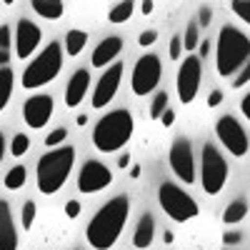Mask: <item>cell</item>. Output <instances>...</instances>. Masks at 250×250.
I'll use <instances>...</instances> for the list:
<instances>
[{"label":"cell","instance_id":"6da1fadb","mask_svg":"<svg viewBox=\"0 0 250 250\" xmlns=\"http://www.w3.org/2000/svg\"><path fill=\"white\" fill-rule=\"evenodd\" d=\"M130 215V200L125 195H115L110 198L100 210L93 215V220L88 223V230H85V238L88 243L95 248V250H110L123 228H125V220Z\"/></svg>","mask_w":250,"mask_h":250},{"label":"cell","instance_id":"7a4b0ae2","mask_svg":"<svg viewBox=\"0 0 250 250\" xmlns=\"http://www.w3.org/2000/svg\"><path fill=\"white\" fill-rule=\"evenodd\" d=\"M75 163V148L62 145L38 160V190L43 195H55L65 185Z\"/></svg>","mask_w":250,"mask_h":250},{"label":"cell","instance_id":"3957f363","mask_svg":"<svg viewBox=\"0 0 250 250\" xmlns=\"http://www.w3.org/2000/svg\"><path fill=\"white\" fill-rule=\"evenodd\" d=\"M135 123L128 110H113L105 118H100L95 130H93V145L100 153H115L125 143L133 138Z\"/></svg>","mask_w":250,"mask_h":250},{"label":"cell","instance_id":"277c9868","mask_svg":"<svg viewBox=\"0 0 250 250\" xmlns=\"http://www.w3.org/2000/svg\"><path fill=\"white\" fill-rule=\"evenodd\" d=\"M250 40L233 25H225L218 35V75L230 78L248 65Z\"/></svg>","mask_w":250,"mask_h":250},{"label":"cell","instance_id":"5b68a950","mask_svg":"<svg viewBox=\"0 0 250 250\" xmlns=\"http://www.w3.org/2000/svg\"><path fill=\"white\" fill-rule=\"evenodd\" d=\"M60 65H62V48H60V43L53 40V43H48L45 50L25 68V73H23V88L35 90V88L48 85V83L60 73Z\"/></svg>","mask_w":250,"mask_h":250},{"label":"cell","instance_id":"8992f818","mask_svg":"<svg viewBox=\"0 0 250 250\" xmlns=\"http://www.w3.org/2000/svg\"><path fill=\"white\" fill-rule=\"evenodd\" d=\"M158 200H160V208L165 210V215H170L175 223L193 220L200 213V208L193 200V195H188L183 188H178L173 183H163L158 188Z\"/></svg>","mask_w":250,"mask_h":250},{"label":"cell","instance_id":"52a82bcc","mask_svg":"<svg viewBox=\"0 0 250 250\" xmlns=\"http://www.w3.org/2000/svg\"><path fill=\"white\" fill-rule=\"evenodd\" d=\"M228 180V163L220 155L215 145L205 143L203 145V165H200V183L208 195H218Z\"/></svg>","mask_w":250,"mask_h":250},{"label":"cell","instance_id":"ba28073f","mask_svg":"<svg viewBox=\"0 0 250 250\" xmlns=\"http://www.w3.org/2000/svg\"><path fill=\"white\" fill-rule=\"evenodd\" d=\"M160 75H163V65H160V58L148 53L143 55L135 68H133V78H130V85H133V93L135 95H148L155 90V85L160 83Z\"/></svg>","mask_w":250,"mask_h":250},{"label":"cell","instance_id":"9c48e42d","mask_svg":"<svg viewBox=\"0 0 250 250\" xmlns=\"http://www.w3.org/2000/svg\"><path fill=\"white\" fill-rule=\"evenodd\" d=\"M215 133L220 138V143L228 148V153L235 155V158H243L248 153V133L245 128L233 118V115H223L218 118L215 123Z\"/></svg>","mask_w":250,"mask_h":250},{"label":"cell","instance_id":"30bf717a","mask_svg":"<svg viewBox=\"0 0 250 250\" xmlns=\"http://www.w3.org/2000/svg\"><path fill=\"white\" fill-rule=\"evenodd\" d=\"M200 78H203V65L198 55H188L180 68H178V98L180 103H193L200 88Z\"/></svg>","mask_w":250,"mask_h":250},{"label":"cell","instance_id":"8fae6325","mask_svg":"<svg viewBox=\"0 0 250 250\" xmlns=\"http://www.w3.org/2000/svg\"><path fill=\"white\" fill-rule=\"evenodd\" d=\"M170 168L185 185L195 183V155H193V145L188 140H175L173 143V148H170Z\"/></svg>","mask_w":250,"mask_h":250},{"label":"cell","instance_id":"7c38bea8","mask_svg":"<svg viewBox=\"0 0 250 250\" xmlns=\"http://www.w3.org/2000/svg\"><path fill=\"white\" fill-rule=\"evenodd\" d=\"M113 183V173L103 165L100 160H88L80 168L78 175V190L80 193H100L103 188H108Z\"/></svg>","mask_w":250,"mask_h":250},{"label":"cell","instance_id":"4fadbf2b","mask_svg":"<svg viewBox=\"0 0 250 250\" xmlns=\"http://www.w3.org/2000/svg\"><path fill=\"white\" fill-rule=\"evenodd\" d=\"M120 78H123V62H113V65L100 75L98 85L93 90V108H105L108 103L115 98L118 85H120Z\"/></svg>","mask_w":250,"mask_h":250},{"label":"cell","instance_id":"5bb4252c","mask_svg":"<svg viewBox=\"0 0 250 250\" xmlns=\"http://www.w3.org/2000/svg\"><path fill=\"white\" fill-rule=\"evenodd\" d=\"M23 118L25 125H30L33 130L45 128L48 120L53 118V98L50 95H33L23 103Z\"/></svg>","mask_w":250,"mask_h":250},{"label":"cell","instance_id":"9a60e30c","mask_svg":"<svg viewBox=\"0 0 250 250\" xmlns=\"http://www.w3.org/2000/svg\"><path fill=\"white\" fill-rule=\"evenodd\" d=\"M40 45V28L33 23V20H20L15 28V55L20 60H25L35 53V48Z\"/></svg>","mask_w":250,"mask_h":250},{"label":"cell","instance_id":"2e32d148","mask_svg":"<svg viewBox=\"0 0 250 250\" xmlns=\"http://www.w3.org/2000/svg\"><path fill=\"white\" fill-rule=\"evenodd\" d=\"M120 50H123V40H120L118 35H110V38H105V40H100V45H95L93 58H90L93 68H105V65H110V62L120 55Z\"/></svg>","mask_w":250,"mask_h":250},{"label":"cell","instance_id":"e0dca14e","mask_svg":"<svg viewBox=\"0 0 250 250\" xmlns=\"http://www.w3.org/2000/svg\"><path fill=\"white\" fill-rule=\"evenodd\" d=\"M0 250H18V230L5 200H0Z\"/></svg>","mask_w":250,"mask_h":250},{"label":"cell","instance_id":"ac0fdd59","mask_svg":"<svg viewBox=\"0 0 250 250\" xmlns=\"http://www.w3.org/2000/svg\"><path fill=\"white\" fill-rule=\"evenodd\" d=\"M88 85H90V73L88 70H75L73 78L68 80V85H65V105L68 108L80 105V100L88 93Z\"/></svg>","mask_w":250,"mask_h":250},{"label":"cell","instance_id":"d6986e66","mask_svg":"<svg viewBox=\"0 0 250 250\" xmlns=\"http://www.w3.org/2000/svg\"><path fill=\"white\" fill-rule=\"evenodd\" d=\"M153 238H155V218L150 213H145L140 220H138V228H135V235H133V245L138 250H145L153 245Z\"/></svg>","mask_w":250,"mask_h":250},{"label":"cell","instance_id":"ffe728a7","mask_svg":"<svg viewBox=\"0 0 250 250\" xmlns=\"http://www.w3.org/2000/svg\"><path fill=\"white\" fill-rule=\"evenodd\" d=\"M30 8L45 20H58L62 13H65V3H60V0H33Z\"/></svg>","mask_w":250,"mask_h":250},{"label":"cell","instance_id":"44dd1931","mask_svg":"<svg viewBox=\"0 0 250 250\" xmlns=\"http://www.w3.org/2000/svg\"><path fill=\"white\" fill-rule=\"evenodd\" d=\"M13 85H15V75L10 68H0V113L5 110L8 100L13 95Z\"/></svg>","mask_w":250,"mask_h":250},{"label":"cell","instance_id":"7402d4cb","mask_svg":"<svg viewBox=\"0 0 250 250\" xmlns=\"http://www.w3.org/2000/svg\"><path fill=\"white\" fill-rule=\"evenodd\" d=\"M85 43H88V33L85 30H68V35H65V53L70 58H75V55L83 53Z\"/></svg>","mask_w":250,"mask_h":250},{"label":"cell","instance_id":"603a6c76","mask_svg":"<svg viewBox=\"0 0 250 250\" xmlns=\"http://www.w3.org/2000/svg\"><path fill=\"white\" fill-rule=\"evenodd\" d=\"M245 215H248V203H245V200H233L230 205L225 208L223 220H225L228 225H233V223H240V220H245Z\"/></svg>","mask_w":250,"mask_h":250},{"label":"cell","instance_id":"cb8c5ba5","mask_svg":"<svg viewBox=\"0 0 250 250\" xmlns=\"http://www.w3.org/2000/svg\"><path fill=\"white\" fill-rule=\"evenodd\" d=\"M25 180H28V170L23 168V165H13V168L8 170V175H5V188L8 190H20V188L25 185Z\"/></svg>","mask_w":250,"mask_h":250},{"label":"cell","instance_id":"d4e9b609","mask_svg":"<svg viewBox=\"0 0 250 250\" xmlns=\"http://www.w3.org/2000/svg\"><path fill=\"white\" fill-rule=\"evenodd\" d=\"M133 10H135V3H130V0H125V3H118V5H113V10L108 13V20L110 23H125V20H130V15H133Z\"/></svg>","mask_w":250,"mask_h":250},{"label":"cell","instance_id":"484cf974","mask_svg":"<svg viewBox=\"0 0 250 250\" xmlns=\"http://www.w3.org/2000/svg\"><path fill=\"white\" fill-rule=\"evenodd\" d=\"M168 103H170V98H168V93H165V90L155 93V98L150 103V118L153 120H160V115L168 110Z\"/></svg>","mask_w":250,"mask_h":250},{"label":"cell","instance_id":"4316f807","mask_svg":"<svg viewBox=\"0 0 250 250\" xmlns=\"http://www.w3.org/2000/svg\"><path fill=\"white\" fill-rule=\"evenodd\" d=\"M28 150H30V138H28L25 133H18V135L13 138V143H10V153H13V158L25 155Z\"/></svg>","mask_w":250,"mask_h":250},{"label":"cell","instance_id":"83f0119b","mask_svg":"<svg viewBox=\"0 0 250 250\" xmlns=\"http://www.w3.org/2000/svg\"><path fill=\"white\" fill-rule=\"evenodd\" d=\"M198 43H200V38H198V25H195V23H190V25H188V30H185L183 48H185V50H195V48H198Z\"/></svg>","mask_w":250,"mask_h":250},{"label":"cell","instance_id":"f1b7e54d","mask_svg":"<svg viewBox=\"0 0 250 250\" xmlns=\"http://www.w3.org/2000/svg\"><path fill=\"white\" fill-rule=\"evenodd\" d=\"M230 8H233V13L243 20V23H248V20H250V3H248V0H233Z\"/></svg>","mask_w":250,"mask_h":250},{"label":"cell","instance_id":"f546056e","mask_svg":"<svg viewBox=\"0 0 250 250\" xmlns=\"http://www.w3.org/2000/svg\"><path fill=\"white\" fill-rule=\"evenodd\" d=\"M35 203L33 200H28L25 205H23V215H20V218H23V228H25V230H30V228H33V223H35Z\"/></svg>","mask_w":250,"mask_h":250},{"label":"cell","instance_id":"4dcf8cb0","mask_svg":"<svg viewBox=\"0 0 250 250\" xmlns=\"http://www.w3.org/2000/svg\"><path fill=\"white\" fill-rule=\"evenodd\" d=\"M65 140H68V130L65 128H58V130H53L45 138V145H60V143H65Z\"/></svg>","mask_w":250,"mask_h":250},{"label":"cell","instance_id":"1f68e13d","mask_svg":"<svg viewBox=\"0 0 250 250\" xmlns=\"http://www.w3.org/2000/svg\"><path fill=\"white\" fill-rule=\"evenodd\" d=\"M180 55H183V38L180 35H173L170 38V58L173 60H180Z\"/></svg>","mask_w":250,"mask_h":250},{"label":"cell","instance_id":"d6a6232c","mask_svg":"<svg viewBox=\"0 0 250 250\" xmlns=\"http://www.w3.org/2000/svg\"><path fill=\"white\" fill-rule=\"evenodd\" d=\"M248 80H250V68L245 65L243 70H238V75H235V80H233V88H243V85H248Z\"/></svg>","mask_w":250,"mask_h":250},{"label":"cell","instance_id":"836d02e7","mask_svg":"<svg viewBox=\"0 0 250 250\" xmlns=\"http://www.w3.org/2000/svg\"><path fill=\"white\" fill-rule=\"evenodd\" d=\"M158 40V33L155 30H145V33H140V38H138V43L143 45V48H148V45H153Z\"/></svg>","mask_w":250,"mask_h":250},{"label":"cell","instance_id":"e575fe53","mask_svg":"<svg viewBox=\"0 0 250 250\" xmlns=\"http://www.w3.org/2000/svg\"><path fill=\"white\" fill-rule=\"evenodd\" d=\"M65 215H68L70 220H75V218L80 215V203H78V200H68V205H65Z\"/></svg>","mask_w":250,"mask_h":250},{"label":"cell","instance_id":"d590c367","mask_svg":"<svg viewBox=\"0 0 250 250\" xmlns=\"http://www.w3.org/2000/svg\"><path fill=\"white\" fill-rule=\"evenodd\" d=\"M8 45H10V28L0 25V50H8Z\"/></svg>","mask_w":250,"mask_h":250},{"label":"cell","instance_id":"8d00e7d4","mask_svg":"<svg viewBox=\"0 0 250 250\" xmlns=\"http://www.w3.org/2000/svg\"><path fill=\"white\" fill-rule=\"evenodd\" d=\"M220 103H223V90H213L208 95V108H218Z\"/></svg>","mask_w":250,"mask_h":250},{"label":"cell","instance_id":"74e56055","mask_svg":"<svg viewBox=\"0 0 250 250\" xmlns=\"http://www.w3.org/2000/svg\"><path fill=\"white\" fill-rule=\"evenodd\" d=\"M198 20H200V25H208L213 20V10L210 8H200V13H198Z\"/></svg>","mask_w":250,"mask_h":250},{"label":"cell","instance_id":"f35d334b","mask_svg":"<svg viewBox=\"0 0 250 250\" xmlns=\"http://www.w3.org/2000/svg\"><path fill=\"white\" fill-rule=\"evenodd\" d=\"M240 240H243V235H240V233H235V230L223 235V243H225V245H235V243H240Z\"/></svg>","mask_w":250,"mask_h":250},{"label":"cell","instance_id":"ab89813d","mask_svg":"<svg viewBox=\"0 0 250 250\" xmlns=\"http://www.w3.org/2000/svg\"><path fill=\"white\" fill-rule=\"evenodd\" d=\"M160 123H163V125H165V128H170V125H173V123H175V113H173V110H170V108H168V110H165V113H163V115H160Z\"/></svg>","mask_w":250,"mask_h":250},{"label":"cell","instance_id":"60d3db41","mask_svg":"<svg viewBox=\"0 0 250 250\" xmlns=\"http://www.w3.org/2000/svg\"><path fill=\"white\" fill-rule=\"evenodd\" d=\"M240 110H243L245 120H250V95H248V93H245V98L240 100Z\"/></svg>","mask_w":250,"mask_h":250},{"label":"cell","instance_id":"b9f144b4","mask_svg":"<svg viewBox=\"0 0 250 250\" xmlns=\"http://www.w3.org/2000/svg\"><path fill=\"white\" fill-rule=\"evenodd\" d=\"M140 10H143V15H150L155 10V3L153 0H145V3H140Z\"/></svg>","mask_w":250,"mask_h":250},{"label":"cell","instance_id":"7bdbcfd3","mask_svg":"<svg viewBox=\"0 0 250 250\" xmlns=\"http://www.w3.org/2000/svg\"><path fill=\"white\" fill-rule=\"evenodd\" d=\"M198 50H200V58H208V53H210V43L203 40V43H198Z\"/></svg>","mask_w":250,"mask_h":250},{"label":"cell","instance_id":"ee69618b","mask_svg":"<svg viewBox=\"0 0 250 250\" xmlns=\"http://www.w3.org/2000/svg\"><path fill=\"white\" fill-rule=\"evenodd\" d=\"M118 165H120V168L125 170V168H128V165H130V155H128V153H125V155H120V160H118Z\"/></svg>","mask_w":250,"mask_h":250},{"label":"cell","instance_id":"f6af8a7d","mask_svg":"<svg viewBox=\"0 0 250 250\" xmlns=\"http://www.w3.org/2000/svg\"><path fill=\"white\" fill-rule=\"evenodd\" d=\"M10 62V53L8 50H0V65H8Z\"/></svg>","mask_w":250,"mask_h":250},{"label":"cell","instance_id":"bcb514c9","mask_svg":"<svg viewBox=\"0 0 250 250\" xmlns=\"http://www.w3.org/2000/svg\"><path fill=\"white\" fill-rule=\"evenodd\" d=\"M140 173H143V170H140V165H133V168H130V178H133V180H138Z\"/></svg>","mask_w":250,"mask_h":250},{"label":"cell","instance_id":"7dc6e473","mask_svg":"<svg viewBox=\"0 0 250 250\" xmlns=\"http://www.w3.org/2000/svg\"><path fill=\"white\" fill-rule=\"evenodd\" d=\"M173 240H175V235H173L170 230H165V233H163V243H168V245H170Z\"/></svg>","mask_w":250,"mask_h":250},{"label":"cell","instance_id":"c3c4849f","mask_svg":"<svg viewBox=\"0 0 250 250\" xmlns=\"http://www.w3.org/2000/svg\"><path fill=\"white\" fill-rule=\"evenodd\" d=\"M75 123H78V125H85V123H88V115H78Z\"/></svg>","mask_w":250,"mask_h":250},{"label":"cell","instance_id":"681fc988","mask_svg":"<svg viewBox=\"0 0 250 250\" xmlns=\"http://www.w3.org/2000/svg\"><path fill=\"white\" fill-rule=\"evenodd\" d=\"M3 153H5V140H3V135H0V160H3Z\"/></svg>","mask_w":250,"mask_h":250}]
</instances>
